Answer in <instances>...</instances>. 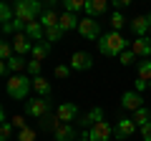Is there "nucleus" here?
I'll list each match as a JSON object with an SVG mask.
<instances>
[{"label": "nucleus", "mask_w": 151, "mask_h": 141, "mask_svg": "<svg viewBox=\"0 0 151 141\" xmlns=\"http://www.w3.org/2000/svg\"><path fill=\"white\" fill-rule=\"evenodd\" d=\"M149 38H151V30H149Z\"/></svg>", "instance_id": "obj_42"}, {"label": "nucleus", "mask_w": 151, "mask_h": 141, "mask_svg": "<svg viewBox=\"0 0 151 141\" xmlns=\"http://www.w3.org/2000/svg\"><path fill=\"white\" fill-rule=\"evenodd\" d=\"M70 68H73V70H88V68H93V55L86 53V50H76V53L70 55Z\"/></svg>", "instance_id": "obj_8"}, {"label": "nucleus", "mask_w": 151, "mask_h": 141, "mask_svg": "<svg viewBox=\"0 0 151 141\" xmlns=\"http://www.w3.org/2000/svg\"><path fill=\"white\" fill-rule=\"evenodd\" d=\"M78 141H88V136H86V134H83V136H81V139H78Z\"/></svg>", "instance_id": "obj_40"}, {"label": "nucleus", "mask_w": 151, "mask_h": 141, "mask_svg": "<svg viewBox=\"0 0 151 141\" xmlns=\"http://www.w3.org/2000/svg\"><path fill=\"white\" fill-rule=\"evenodd\" d=\"M60 0H43V5H45V10H53V5H58Z\"/></svg>", "instance_id": "obj_38"}, {"label": "nucleus", "mask_w": 151, "mask_h": 141, "mask_svg": "<svg viewBox=\"0 0 151 141\" xmlns=\"http://www.w3.org/2000/svg\"><path fill=\"white\" fill-rule=\"evenodd\" d=\"M55 116H58V121H63V124H70V121H76V116H78V106H76V103H60L58 109H55Z\"/></svg>", "instance_id": "obj_11"}, {"label": "nucleus", "mask_w": 151, "mask_h": 141, "mask_svg": "<svg viewBox=\"0 0 151 141\" xmlns=\"http://www.w3.org/2000/svg\"><path fill=\"white\" fill-rule=\"evenodd\" d=\"M126 50V38L121 33H106L98 38V53L101 55H108V58H119L121 53Z\"/></svg>", "instance_id": "obj_1"}, {"label": "nucleus", "mask_w": 151, "mask_h": 141, "mask_svg": "<svg viewBox=\"0 0 151 141\" xmlns=\"http://www.w3.org/2000/svg\"><path fill=\"white\" fill-rule=\"evenodd\" d=\"M5 63H8V68H10V70H13V73H20V70H23V68H28V60H25V58H23V55H18V53H15V55H13V58H10V60H5Z\"/></svg>", "instance_id": "obj_25"}, {"label": "nucleus", "mask_w": 151, "mask_h": 141, "mask_svg": "<svg viewBox=\"0 0 151 141\" xmlns=\"http://www.w3.org/2000/svg\"><path fill=\"white\" fill-rule=\"evenodd\" d=\"M55 141H78L81 136H76V129L70 124H58V129L53 131Z\"/></svg>", "instance_id": "obj_15"}, {"label": "nucleus", "mask_w": 151, "mask_h": 141, "mask_svg": "<svg viewBox=\"0 0 151 141\" xmlns=\"http://www.w3.org/2000/svg\"><path fill=\"white\" fill-rule=\"evenodd\" d=\"M86 136H88V141H111L113 139V126L108 121H98L96 126H91L86 131Z\"/></svg>", "instance_id": "obj_5"}, {"label": "nucleus", "mask_w": 151, "mask_h": 141, "mask_svg": "<svg viewBox=\"0 0 151 141\" xmlns=\"http://www.w3.org/2000/svg\"><path fill=\"white\" fill-rule=\"evenodd\" d=\"M78 23H81V20L76 18V13H63L58 25L63 28V30H78Z\"/></svg>", "instance_id": "obj_22"}, {"label": "nucleus", "mask_w": 151, "mask_h": 141, "mask_svg": "<svg viewBox=\"0 0 151 141\" xmlns=\"http://www.w3.org/2000/svg\"><path fill=\"white\" fill-rule=\"evenodd\" d=\"M108 23H111V28H113V30L119 33L121 28L126 25V18H124V13H121V10H113V15H111V20H108Z\"/></svg>", "instance_id": "obj_28"}, {"label": "nucleus", "mask_w": 151, "mask_h": 141, "mask_svg": "<svg viewBox=\"0 0 151 141\" xmlns=\"http://www.w3.org/2000/svg\"><path fill=\"white\" fill-rule=\"evenodd\" d=\"M63 28L60 25H55V28H48V30H45V40H48V43H58V40H63Z\"/></svg>", "instance_id": "obj_27"}, {"label": "nucleus", "mask_w": 151, "mask_h": 141, "mask_svg": "<svg viewBox=\"0 0 151 141\" xmlns=\"http://www.w3.org/2000/svg\"><path fill=\"white\" fill-rule=\"evenodd\" d=\"M30 88H33V78L23 76V73H13V76L8 78V83H5L8 96L15 98V101H23V98H28Z\"/></svg>", "instance_id": "obj_3"}, {"label": "nucleus", "mask_w": 151, "mask_h": 141, "mask_svg": "<svg viewBox=\"0 0 151 141\" xmlns=\"http://www.w3.org/2000/svg\"><path fill=\"white\" fill-rule=\"evenodd\" d=\"M15 141H35V129H30V126H25V129L18 131V139Z\"/></svg>", "instance_id": "obj_30"}, {"label": "nucleus", "mask_w": 151, "mask_h": 141, "mask_svg": "<svg viewBox=\"0 0 151 141\" xmlns=\"http://www.w3.org/2000/svg\"><path fill=\"white\" fill-rule=\"evenodd\" d=\"M131 50H134V55L151 58V38H149V35H144V38H136L134 43H131Z\"/></svg>", "instance_id": "obj_14"}, {"label": "nucleus", "mask_w": 151, "mask_h": 141, "mask_svg": "<svg viewBox=\"0 0 151 141\" xmlns=\"http://www.w3.org/2000/svg\"><path fill=\"white\" fill-rule=\"evenodd\" d=\"M146 88H149V81H141V78H139V81H136V91H146Z\"/></svg>", "instance_id": "obj_37"}, {"label": "nucleus", "mask_w": 151, "mask_h": 141, "mask_svg": "<svg viewBox=\"0 0 151 141\" xmlns=\"http://www.w3.org/2000/svg\"><path fill=\"white\" fill-rule=\"evenodd\" d=\"M136 121L134 119H119L116 121V126H113V136H116V141H121V139H129V136H134L136 134Z\"/></svg>", "instance_id": "obj_7"}, {"label": "nucleus", "mask_w": 151, "mask_h": 141, "mask_svg": "<svg viewBox=\"0 0 151 141\" xmlns=\"http://www.w3.org/2000/svg\"><path fill=\"white\" fill-rule=\"evenodd\" d=\"M121 106H124L126 111H136L144 106V98H141L139 91H126L124 96H121Z\"/></svg>", "instance_id": "obj_10"}, {"label": "nucleus", "mask_w": 151, "mask_h": 141, "mask_svg": "<svg viewBox=\"0 0 151 141\" xmlns=\"http://www.w3.org/2000/svg\"><path fill=\"white\" fill-rule=\"evenodd\" d=\"M136 73L141 81H151V60H139L136 63Z\"/></svg>", "instance_id": "obj_26"}, {"label": "nucleus", "mask_w": 151, "mask_h": 141, "mask_svg": "<svg viewBox=\"0 0 151 141\" xmlns=\"http://www.w3.org/2000/svg\"><path fill=\"white\" fill-rule=\"evenodd\" d=\"M33 91H35L40 98H50V96H53V88H50V83L45 81L43 76H35V78H33Z\"/></svg>", "instance_id": "obj_17"}, {"label": "nucleus", "mask_w": 151, "mask_h": 141, "mask_svg": "<svg viewBox=\"0 0 151 141\" xmlns=\"http://www.w3.org/2000/svg\"><path fill=\"white\" fill-rule=\"evenodd\" d=\"M25 35H28L30 40H35V43H40V40H45V28L40 25V20L25 23Z\"/></svg>", "instance_id": "obj_16"}, {"label": "nucleus", "mask_w": 151, "mask_h": 141, "mask_svg": "<svg viewBox=\"0 0 151 141\" xmlns=\"http://www.w3.org/2000/svg\"><path fill=\"white\" fill-rule=\"evenodd\" d=\"M0 73H3V76H8V73H10V68H8V63H3V65H0Z\"/></svg>", "instance_id": "obj_39"}, {"label": "nucleus", "mask_w": 151, "mask_h": 141, "mask_svg": "<svg viewBox=\"0 0 151 141\" xmlns=\"http://www.w3.org/2000/svg\"><path fill=\"white\" fill-rule=\"evenodd\" d=\"M15 18L23 23H33L43 15V0H15Z\"/></svg>", "instance_id": "obj_2"}, {"label": "nucleus", "mask_w": 151, "mask_h": 141, "mask_svg": "<svg viewBox=\"0 0 151 141\" xmlns=\"http://www.w3.org/2000/svg\"><path fill=\"white\" fill-rule=\"evenodd\" d=\"M13 129H15V126H13L10 121H3V126H0V139H3V141H10L13 139Z\"/></svg>", "instance_id": "obj_31"}, {"label": "nucleus", "mask_w": 151, "mask_h": 141, "mask_svg": "<svg viewBox=\"0 0 151 141\" xmlns=\"http://www.w3.org/2000/svg\"><path fill=\"white\" fill-rule=\"evenodd\" d=\"M13 55H15L13 43H10V40H3V43H0V58H3V60H10Z\"/></svg>", "instance_id": "obj_29"}, {"label": "nucleus", "mask_w": 151, "mask_h": 141, "mask_svg": "<svg viewBox=\"0 0 151 141\" xmlns=\"http://www.w3.org/2000/svg\"><path fill=\"white\" fill-rule=\"evenodd\" d=\"M98 121H103V109L101 106H96V109H91L88 114H83L81 116V121H78V126H83V129H91V126H96Z\"/></svg>", "instance_id": "obj_12"}, {"label": "nucleus", "mask_w": 151, "mask_h": 141, "mask_svg": "<svg viewBox=\"0 0 151 141\" xmlns=\"http://www.w3.org/2000/svg\"><path fill=\"white\" fill-rule=\"evenodd\" d=\"M10 124L15 126V131H20V129H25V119H23V116H15V119H13Z\"/></svg>", "instance_id": "obj_35"}, {"label": "nucleus", "mask_w": 151, "mask_h": 141, "mask_svg": "<svg viewBox=\"0 0 151 141\" xmlns=\"http://www.w3.org/2000/svg\"><path fill=\"white\" fill-rule=\"evenodd\" d=\"M38 20H40V25L48 30V28H55V25L60 23V15H58L55 10H43V15L38 18Z\"/></svg>", "instance_id": "obj_20"}, {"label": "nucleus", "mask_w": 151, "mask_h": 141, "mask_svg": "<svg viewBox=\"0 0 151 141\" xmlns=\"http://www.w3.org/2000/svg\"><path fill=\"white\" fill-rule=\"evenodd\" d=\"M131 30H134L136 38H144L146 33L151 30V20H149V15H136L134 20H131Z\"/></svg>", "instance_id": "obj_13"}, {"label": "nucleus", "mask_w": 151, "mask_h": 141, "mask_svg": "<svg viewBox=\"0 0 151 141\" xmlns=\"http://www.w3.org/2000/svg\"><path fill=\"white\" fill-rule=\"evenodd\" d=\"M149 91H151V81H149Z\"/></svg>", "instance_id": "obj_41"}, {"label": "nucleus", "mask_w": 151, "mask_h": 141, "mask_svg": "<svg viewBox=\"0 0 151 141\" xmlns=\"http://www.w3.org/2000/svg\"><path fill=\"white\" fill-rule=\"evenodd\" d=\"M78 33H81L86 40H98L101 38V25H98V20L96 18H83L81 23H78Z\"/></svg>", "instance_id": "obj_6"}, {"label": "nucleus", "mask_w": 151, "mask_h": 141, "mask_svg": "<svg viewBox=\"0 0 151 141\" xmlns=\"http://www.w3.org/2000/svg\"><path fill=\"white\" fill-rule=\"evenodd\" d=\"M10 43H13V48H15V53H18V55H25V53H30V50H33V45H35V43H33V40L25 35V30L15 33Z\"/></svg>", "instance_id": "obj_9"}, {"label": "nucleus", "mask_w": 151, "mask_h": 141, "mask_svg": "<svg viewBox=\"0 0 151 141\" xmlns=\"http://www.w3.org/2000/svg\"><path fill=\"white\" fill-rule=\"evenodd\" d=\"M134 121H136V126H146V124H151V111L146 109V106H141V109H136L134 111Z\"/></svg>", "instance_id": "obj_23"}, {"label": "nucleus", "mask_w": 151, "mask_h": 141, "mask_svg": "<svg viewBox=\"0 0 151 141\" xmlns=\"http://www.w3.org/2000/svg\"><path fill=\"white\" fill-rule=\"evenodd\" d=\"M111 3H113V8H116V10H121V8H129L134 0H111Z\"/></svg>", "instance_id": "obj_36"}, {"label": "nucleus", "mask_w": 151, "mask_h": 141, "mask_svg": "<svg viewBox=\"0 0 151 141\" xmlns=\"http://www.w3.org/2000/svg\"><path fill=\"white\" fill-rule=\"evenodd\" d=\"M25 114L33 119H43L50 114V98H30L25 101Z\"/></svg>", "instance_id": "obj_4"}, {"label": "nucleus", "mask_w": 151, "mask_h": 141, "mask_svg": "<svg viewBox=\"0 0 151 141\" xmlns=\"http://www.w3.org/2000/svg\"><path fill=\"white\" fill-rule=\"evenodd\" d=\"M119 60H121V65H131V63H134V60H136V55H134V50H124V53H121L119 55Z\"/></svg>", "instance_id": "obj_32"}, {"label": "nucleus", "mask_w": 151, "mask_h": 141, "mask_svg": "<svg viewBox=\"0 0 151 141\" xmlns=\"http://www.w3.org/2000/svg\"><path fill=\"white\" fill-rule=\"evenodd\" d=\"M70 65H55V78H60V81H65V78L70 76Z\"/></svg>", "instance_id": "obj_33"}, {"label": "nucleus", "mask_w": 151, "mask_h": 141, "mask_svg": "<svg viewBox=\"0 0 151 141\" xmlns=\"http://www.w3.org/2000/svg\"><path fill=\"white\" fill-rule=\"evenodd\" d=\"M28 73H30V76L33 78H35V76H40V60H28Z\"/></svg>", "instance_id": "obj_34"}, {"label": "nucleus", "mask_w": 151, "mask_h": 141, "mask_svg": "<svg viewBox=\"0 0 151 141\" xmlns=\"http://www.w3.org/2000/svg\"><path fill=\"white\" fill-rule=\"evenodd\" d=\"M106 8H108V0H88L86 3V15L88 18H98V15L106 13Z\"/></svg>", "instance_id": "obj_18"}, {"label": "nucleus", "mask_w": 151, "mask_h": 141, "mask_svg": "<svg viewBox=\"0 0 151 141\" xmlns=\"http://www.w3.org/2000/svg\"><path fill=\"white\" fill-rule=\"evenodd\" d=\"M0 18H3V28H8L13 20H15V10H13V5L8 3V0L0 3Z\"/></svg>", "instance_id": "obj_21"}, {"label": "nucleus", "mask_w": 151, "mask_h": 141, "mask_svg": "<svg viewBox=\"0 0 151 141\" xmlns=\"http://www.w3.org/2000/svg\"><path fill=\"white\" fill-rule=\"evenodd\" d=\"M48 53H50V43H48V40L35 43V45H33V50H30L33 60H45V58H48Z\"/></svg>", "instance_id": "obj_19"}, {"label": "nucleus", "mask_w": 151, "mask_h": 141, "mask_svg": "<svg viewBox=\"0 0 151 141\" xmlns=\"http://www.w3.org/2000/svg\"><path fill=\"white\" fill-rule=\"evenodd\" d=\"M86 3H88V0H60V5L65 8V13H81V10H86Z\"/></svg>", "instance_id": "obj_24"}]
</instances>
